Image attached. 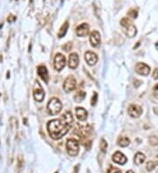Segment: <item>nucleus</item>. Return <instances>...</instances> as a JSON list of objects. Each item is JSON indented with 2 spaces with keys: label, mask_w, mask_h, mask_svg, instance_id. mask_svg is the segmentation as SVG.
Here are the masks:
<instances>
[{
  "label": "nucleus",
  "mask_w": 158,
  "mask_h": 173,
  "mask_svg": "<svg viewBox=\"0 0 158 173\" xmlns=\"http://www.w3.org/2000/svg\"><path fill=\"white\" fill-rule=\"evenodd\" d=\"M73 124V115L70 111L65 112L59 119H54L48 122L47 128L49 136L54 140L62 138Z\"/></svg>",
  "instance_id": "1"
},
{
  "label": "nucleus",
  "mask_w": 158,
  "mask_h": 173,
  "mask_svg": "<svg viewBox=\"0 0 158 173\" xmlns=\"http://www.w3.org/2000/svg\"><path fill=\"white\" fill-rule=\"evenodd\" d=\"M120 25L123 27L124 33L129 38H133L137 33V29L128 17H124L120 20Z\"/></svg>",
  "instance_id": "2"
},
{
  "label": "nucleus",
  "mask_w": 158,
  "mask_h": 173,
  "mask_svg": "<svg viewBox=\"0 0 158 173\" xmlns=\"http://www.w3.org/2000/svg\"><path fill=\"white\" fill-rule=\"evenodd\" d=\"M48 112L51 115H56L61 112L62 109V104L57 98H52L48 103Z\"/></svg>",
  "instance_id": "3"
},
{
  "label": "nucleus",
  "mask_w": 158,
  "mask_h": 173,
  "mask_svg": "<svg viewBox=\"0 0 158 173\" xmlns=\"http://www.w3.org/2000/svg\"><path fill=\"white\" fill-rule=\"evenodd\" d=\"M66 149H67V152L70 156H77L79 152L78 141L74 138L69 139L66 143Z\"/></svg>",
  "instance_id": "4"
},
{
  "label": "nucleus",
  "mask_w": 158,
  "mask_h": 173,
  "mask_svg": "<svg viewBox=\"0 0 158 173\" xmlns=\"http://www.w3.org/2000/svg\"><path fill=\"white\" fill-rule=\"evenodd\" d=\"M33 93H34V98H35V101H37L39 102L43 101L44 98H45V92H44L42 86H41V84L39 83V81H35Z\"/></svg>",
  "instance_id": "5"
},
{
  "label": "nucleus",
  "mask_w": 158,
  "mask_h": 173,
  "mask_svg": "<svg viewBox=\"0 0 158 173\" xmlns=\"http://www.w3.org/2000/svg\"><path fill=\"white\" fill-rule=\"evenodd\" d=\"M66 65V59H65V56L61 53H57L54 57V69L58 72H60L61 70L64 68Z\"/></svg>",
  "instance_id": "6"
},
{
  "label": "nucleus",
  "mask_w": 158,
  "mask_h": 173,
  "mask_svg": "<svg viewBox=\"0 0 158 173\" xmlns=\"http://www.w3.org/2000/svg\"><path fill=\"white\" fill-rule=\"evenodd\" d=\"M77 86V80L73 76H69L67 77L64 83H63V89L65 92L70 93L71 91H73Z\"/></svg>",
  "instance_id": "7"
},
{
  "label": "nucleus",
  "mask_w": 158,
  "mask_h": 173,
  "mask_svg": "<svg viewBox=\"0 0 158 173\" xmlns=\"http://www.w3.org/2000/svg\"><path fill=\"white\" fill-rule=\"evenodd\" d=\"M127 112H128V115L131 117H133V118H138V117H140V115L142 114V109L139 105L131 104V105L128 106Z\"/></svg>",
  "instance_id": "8"
},
{
  "label": "nucleus",
  "mask_w": 158,
  "mask_h": 173,
  "mask_svg": "<svg viewBox=\"0 0 158 173\" xmlns=\"http://www.w3.org/2000/svg\"><path fill=\"white\" fill-rule=\"evenodd\" d=\"M135 72L140 75L147 76V75H149V73H150V68L145 63L139 62L135 66Z\"/></svg>",
  "instance_id": "9"
},
{
  "label": "nucleus",
  "mask_w": 158,
  "mask_h": 173,
  "mask_svg": "<svg viewBox=\"0 0 158 173\" xmlns=\"http://www.w3.org/2000/svg\"><path fill=\"white\" fill-rule=\"evenodd\" d=\"M90 42L93 47H97L101 43L100 39V33L97 31H93L90 34Z\"/></svg>",
  "instance_id": "10"
},
{
  "label": "nucleus",
  "mask_w": 158,
  "mask_h": 173,
  "mask_svg": "<svg viewBox=\"0 0 158 173\" xmlns=\"http://www.w3.org/2000/svg\"><path fill=\"white\" fill-rule=\"evenodd\" d=\"M84 59L89 66H94L97 62V55L95 52L88 51L84 54Z\"/></svg>",
  "instance_id": "11"
},
{
  "label": "nucleus",
  "mask_w": 158,
  "mask_h": 173,
  "mask_svg": "<svg viewBox=\"0 0 158 173\" xmlns=\"http://www.w3.org/2000/svg\"><path fill=\"white\" fill-rule=\"evenodd\" d=\"M113 161H114V163L118 164V165H123L127 163V158L120 151H117V152H115L114 155H113Z\"/></svg>",
  "instance_id": "12"
},
{
  "label": "nucleus",
  "mask_w": 158,
  "mask_h": 173,
  "mask_svg": "<svg viewBox=\"0 0 158 173\" xmlns=\"http://www.w3.org/2000/svg\"><path fill=\"white\" fill-rule=\"evenodd\" d=\"M79 64L78 55L75 52L71 53L69 57V68L71 69H76Z\"/></svg>",
  "instance_id": "13"
},
{
  "label": "nucleus",
  "mask_w": 158,
  "mask_h": 173,
  "mask_svg": "<svg viewBox=\"0 0 158 173\" xmlns=\"http://www.w3.org/2000/svg\"><path fill=\"white\" fill-rule=\"evenodd\" d=\"M37 71H38L39 76L46 83H48V73L47 68L45 66H43V65H41V66L38 67Z\"/></svg>",
  "instance_id": "14"
},
{
  "label": "nucleus",
  "mask_w": 158,
  "mask_h": 173,
  "mask_svg": "<svg viewBox=\"0 0 158 173\" xmlns=\"http://www.w3.org/2000/svg\"><path fill=\"white\" fill-rule=\"evenodd\" d=\"M77 34L79 37H85L89 34V26L86 23H83L77 28Z\"/></svg>",
  "instance_id": "15"
},
{
  "label": "nucleus",
  "mask_w": 158,
  "mask_h": 173,
  "mask_svg": "<svg viewBox=\"0 0 158 173\" xmlns=\"http://www.w3.org/2000/svg\"><path fill=\"white\" fill-rule=\"evenodd\" d=\"M76 115L79 121H85L87 119L88 114L87 111L84 109V108H81V107H77L76 109Z\"/></svg>",
  "instance_id": "16"
},
{
  "label": "nucleus",
  "mask_w": 158,
  "mask_h": 173,
  "mask_svg": "<svg viewBox=\"0 0 158 173\" xmlns=\"http://www.w3.org/2000/svg\"><path fill=\"white\" fill-rule=\"evenodd\" d=\"M146 160V156L143 153L141 152H137L134 156V158H133V162L136 164V165H141L142 163H144Z\"/></svg>",
  "instance_id": "17"
},
{
  "label": "nucleus",
  "mask_w": 158,
  "mask_h": 173,
  "mask_svg": "<svg viewBox=\"0 0 158 173\" xmlns=\"http://www.w3.org/2000/svg\"><path fill=\"white\" fill-rule=\"evenodd\" d=\"M117 143L120 147H127L130 143V140L127 137H120L118 138Z\"/></svg>",
  "instance_id": "18"
},
{
  "label": "nucleus",
  "mask_w": 158,
  "mask_h": 173,
  "mask_svg": "<svg viewBox=\"0 0 158 173\" xmlns=\"http://www.w3.org/2000/svg\"><path fill=\"white\" fill-rule=\"evenodd\" d=\"M68 28H69V22L66 21V22L61 26V27L60 28V30H59V32H58V38H62V37H64L65 34L67 33Z\"/></svg>",
  "instance_id": "19"
},
{
  "label": "nucleus",
  "mask_w": 158,
  "mask_h": 173,
  "mask_svg": "<svg viewBox=\"0 0 158 173\" xmlns=\"http://www.w3.org/2000/svg\"><path fill=\"white\" fill-rule=\"evenodd\" d=\"M85 96H86V93L84 91H78L76 94V95L74 96V100L77 102H83L84 100Z\"/></svg>",
  "instance_id": "20"
},
{
  "label": "nucleus",
  "mask_w": 158,
  "mask_h": 173,
  "mask_svg": "<svg viewBox=\"0 0 158 173\" xmlns=\"http://www.w3.org/2000/svg\"><path fill=\"white\" fill-rule=\"evenodd\" d=\"M149 143L152 145V146H156L158 145V137L156 136H151L149 139Z\"/></svg>",
  "instance_id": "21"
},
{
  "label": "nucleus",
  "mask_w": 158,
  "mask_h": 173,
  "mask_svg": "<svg viewBox=\"0 0 158 173\" xmlns=\"http://www.w3.org/2000/svg\"><path fill=\"white\" fill-rule=\"evenodd\" d=\"M156 164L155 162L149 161V162L147 163V165H146V169H147L149 171H153V170L156 168Z\"/></svg>",
  "instance_id": "22"
},
{
  "label": "nucleus",
  "mask_w": 158,
  "mask_h": 173,
  "mask_svg": "<svg viewBox=\"0 0 158 173\" xmlns=\"http://www.w3.org/2000/svg\"><path fill=\"white\" fill-rule=\"evenodd\" d=\"M107 147H108V144L106 143L105 139H101L100 141V149L102 150V152H105L106 149H107Z\"/></svg>",
  "instance_id": "23"
},
{
  "label": "nucleus",
  "mask_w": 158,
  "mask_h": 173,
  "mask_svg": "<svg viewBox=\"0 0 158 173\" xmlns=\"http://www.w3.org/2000/svg\"><path fill=\"white\" fill-rule=\"evenodd\" d=\"M127 15H128V17H132V18H136L137 15H138V12L135 9H130L127 12Z\"/></svg>",
  "instance_id": "24"
},
{
  "label": "nucleus",
  "mask_w": 158,
  "mask_h": 173,
  "mask_svg": "<svg viewBox=\"0 0 158 173\" xmlns=\"http://www.w3.org/2000/svg\"><path fill=\"white\" fill-rule=\"evenodd\" d=\"M107 173H122V172H121V171H120V169L115 168V167H112V168L109 169V171H108V172Z\"/></svg>",
  "instance_id": "25"
},
{
  "label": "nucleus",
  "mask_w": 158,
  "mask_h": 173,
  "mask_svg": "<svg viewBox=\"0 0 158 173\" xmlns=\"http://www.w3.org/2000/svg\"><path fill=\"white\" fill-rule=\"evenodd\" d=\"M97 94L94 93L93 95H92V98H91V106H94L97 103Z\"/></svg>",
  "instance_id": "26"
},
{
  "label": "nucleus",
  "mask_w": 158,
  "mask_h": 173,
  "mask_svg": "<svg viewBox=\"0 0 158 173\" xmlns=\"http://www.w3.org/2000/svg\"><path fill=\"white\" fill-rule=\"evenodd\" d=\"M71 48H72V45H71V43H67L65 46H62V49L65 50L66 52H70Z\"/></svg>",
  "instance_id": "27"
},
{
  "label": "nucleus",
  "mask_w": 158,
  "mask_h": 173,
  "mask_svg": "<svg viewBox=\"0 0 158 173\" xmlns=\"http://www.w3.org/2000/svg\"><path fill=\"white\" fill-rule=\"evenodd\" d=\"M152 77H153V79H155V80H157L158 79V69L157 68H156V69L154 70V72H153V74H152Z\"/></svg>",
  "instance_id": "28"
},
{
  "label": "nucleus",
  "mask_w": 158,
  "mask_h": 173,
  "mask_svg": "<svg viewBox=\"0 0 158 173\" xmlns=\"http://www.w3.org/2000/svg\"><path fill=\"white\" fill-rule=\"evenodd\" d=\"M154 95L155 97L158 100V84H156L155 87H154Z\"/></svg>",
  "instance_id": "29"
},
{
  "label": "nucleus",
  "mask_w": 158,
  "mask_h": 173,
  "mask_svg": "<svg viewBox=\"0 0 158 173\" xmlns=\"http://www.w3.org/2000/svg\"><path fill=\"white\" fill-rule=\"evenodd\" d=\"M126 173H135V172H133V171H131V170H129V171H127V172H126Z\"/></svg>",
  "instance_id": "30"
},
{
  "label": "nucleus",
  "mask_w": 158,
  "mask_h": 173,
  "mask_svg": "<svg viewBox=\"0 0 158 173\" xmlns=\"http://www.w3.org/2000/svg\"><path fill=\"white\" fill-rule=\"evenodd\" d=\"M156 165H158V161H157V162H156Z\"/></svg>",
  "instance_id": "31"
},
{
  "label": "nucleus",
  "mask_w": 158,
  "mask_h": 173,
  "mask_svg": "<svg viewBox=\"0 0 158 173\" xmlns=\"http://www.w3.org/2000/svg\"><path fill=\"white\" fill-rule=\"evenodd\" d=\"M156 173H158V171H157V172H156Z\"/></svg>",
  "instance_id": "32"
}]
</instances>
